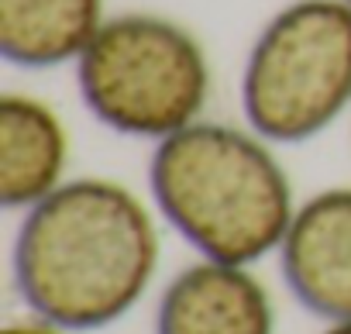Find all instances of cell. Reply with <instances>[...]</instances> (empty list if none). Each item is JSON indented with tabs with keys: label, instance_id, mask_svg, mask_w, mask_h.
I'll return each mask as SVG.
<instances>
[{
	"label": "cell",
	"instance_id": "3",
	"mask_svg": "<svg viewBox=\"0 0 351 334\" xmlns=\"http://www.w3.org/2000/svg\"><path fill=\"white\" fill-rule=\"evenodd\" d=\"M76 83L104 128L162 141L200 121L210 66L183 25L158 14H117L76 59Z\"/></svg>",
	"mask_w": 351,
	"mask_h": 334
},
{
	"label": "cell",
	"instance_id": "7",
	"mask_svg": "<svg viewBox=\"0 0 351 334\" xmlns=\"http://www.w3.org/2000/svg\"><path fill=\"white\" fill-rule=\"evenodd\" d=\"M69 138L59 114L28 93L0 97V204L35 207L62 187Z\"/></svg>",
	"mask_w": 351,
	"mask_h": 334
},
{
	"label": "cell",
	"instance_id": "1",
	"mask_svg": "<svg viewBox=\"0 0 351 334\" xmlns=\"http://www.w3.org/2000/svg\"><path fill=\"white\" fill-rule=\"evenodd\" d=\"M158 265L148 207L114 180H69L28 207L14 238V283L38 320L97 331L121 320Z\"/></svg>",
	"mask_w": 351,
	"mask_h": 334
},
{
	"label": "cell",
	"instance_id": "2",
	"mask_svg": "<svg viewBox=\"0 0 351 334\" xmlns=\"http://www.w3.org/2000/svg\"><path fill=\"white\" fill-rule=\"evenodd\" d=\"M158 214L204 259L252 265L276 252L296 214L289 176L262 134L197 121L148 162Z\"/></svg>",
	"mask_w": 351,
	"mask_h": 334
},
{
	"label": "cell",
	"instance_id": "6",
	"mask_svg": "<svg viewBox=\"0 0 351 334\" xmlns=\"http://www.w3.org/2000/svg\"><path fill=\"white\" fill-rule=\"evenodd\" d=\"M155 334H276V310L248 265L200 259L169 279Z\"/></svg>",
	"mask_w": 351,
	"mask_h": 334
},
{
	"label": "cell",
	"instance_id": "4",
	"mask_svg": "<svg viewBox=\"0 0 351 334\" xmlns=\"http://www.w3.org/2000/svg\"><path fill=\"white\" fill-rule=\"evenodd\" d=\"M351 104V8L344 0H293L255 38L241 110L255 134L300 145L330 128Z\"/></svg>",
	"mask_w": 351,
	"mask_h": 334
},
{
	"label": "cell",
	"instance_id": "11",
	"mask_svg": "<svg viewBox=\"0 0 351 334\" xmlns=\"http://www.w3.org/2000/svg\"><path fill=\"white\" fill-rule=\"evenodd\" d=\"M344 4H348V8H351V0H344Z\"/></svg>",
	"mask_w": 351,
	"mask_h": 334
},
{
	"label": "cell",
	"instance_id": "5",
	"mask_svg": "<svg viewBox=\"0 0 351 334\" xmlns=\"http://www.w3.org/2000/svg\"><path fill=\"white\" fill-rule=\"evenodd\" d=\"M282 279L324 320H351V187L313 193L296 207L279 245Z\"/></svg>",
	"mask_w": 351,
	"mask_h": 334
},
{
	"label": "cell",
	"instance_id": "8",
	"mask_svg": "<svg viewBox=\"0 0 351 334\" xmlns=\"http://www.w3.org/2000/svg\"><path fill=\"white\" fill-rule=\"evenodd\" d=\"M104 25V0H0V52L21 69L76 62Z\"/></svg>",
	"mask_w": 351,
	"mask_h": 334
},
{
	"label": "cell",
	"instance_id": "9",
	"mask_svg": "<svg viewBox=\"0 0 351 334\" xmlns=\"http://www.w3.org/2000/svg\"><path fill=\"white\" fill-rule=\"evenodd\" d=\"M4 334H66V331L49 320H28V324H8Z\"/></svg>",
	"mask_w": 351,
	"mask_h": 334
},
{
	"label": "cell",
	"instance_id": "10",
	"mask_svg": "<svg viewBox=\"0 0 351 334\" xmlns=\"http://www.w3.org/2000/svg\"><path fill=\"white\" fill-rule=\"evenodd\" d=\"M324 334H351V320H334Z\"/></svg>",
	"mask_w": 351,
	"mask_h": 334
}]
</instances>
